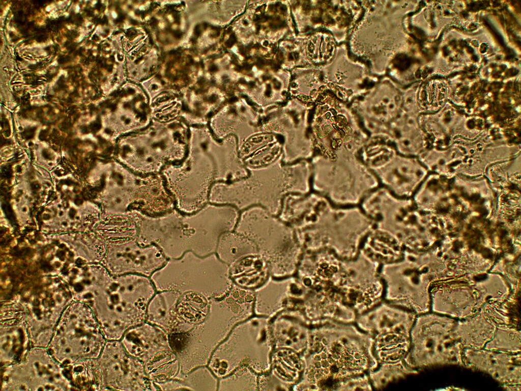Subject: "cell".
Instances as JSON below:
<instances>
[{"instance_id": "6da1fadb", "label": "cell", "mask_w": 521, "mask_h": 391, "mask_svg": "<svg viewBox=\"0 0 521 391\" xmlns=\"http://www.w3.org/2000/svg\"><path fill=\"white\" fill-rule=\"evenodd\" d=\"M189 136L185 123H153L120 139V160L137 174H159L166 166L184 158Z\"/></svg>"}, {"instance_id": "7a4b0ae2", "label": "cell", "mask_w": 521, "mask_h": 391, "mask_svg": "<svg viewBox=\"0 0 521 391\" xmlns=\"http://www.w3.org/2000/svg\"><path fill=\"white\" fill-rule=\"evenodd\" d=\"M106 346L107 379L110 387L127 391L158 390L144 364L128 354L120 340L111 341Z\"/></svg>"}, {"instance_id": "3957f363", "label": "cell", "mask_w": 521, "mask_h": 391, "mask_svg": "<svg viewBox=\"0 0 521 391\" xmlns=\"http://www.w3.org/2000/svg\"><path fill=\"white\" fill-rule=\"evenodd\" d=\"M120 341L128 354L143 364L162 351L173 349L169 334L146 321L128 329Z\"/></svg>"}, {"instance_id": "277c9868", "label": "cell", "mask_w": 521, "mask_h": 391, "mask_svg": "<svg viewBox=\"0 0 521 391\" xmlns=\"http://www.w3.org/2000/svg\"><path fill=\"white\" fill-rule=\"evenodd\" d=\"M181 295L176 291L156 292L147 305L146 321L169 335L176 333L179 325L176 308Z\"/></svg>"}, {"instance_id": "5b68a950", "label": "cell", "mask_w": 521, "mask_h": 391, "mask_svg": "<svg viewBox=\"0 0 521 391\" xmlns=\"http://www.w3.org/2000/svg\"><path fill=\"white\" fill-rule=\"evenodd\" d=\"M209 309V301L200 293L188 292L181 295L176 308L179 325L175 334L187 333L202 324Z\"/></svg>"}, {"instance_id": "8992f818", "label": "cell", "mask_w": 521, "mask_h": 391, "mask_svg": "<svg viewBox=\"0 0 521 391\" xmlns=\"http://www.w3.org/2000/svg\"><path fill=\"white\" fill-rule=\"evenodd\" d=\"M144 365L149 378L154 383L173 379L182 373L180 358L173 349L159 353Z\"/></svg>"}, {"instance_id": "52a82bcc", "label": "cell", "mask_w": 521, "mask_h": 391, "mask_svg": "<svg viewBox=\"0 0 521 391\" xmlns=\"http://www.w3.org/2000/svg\"><path fill=\"white\" fill-rule=\"evenodd\" d=\"M215 375L208 367L198 366L168 382L170 390H206V387L215 385Z\"/></svg>"}, {"instance_id": "ba28073f", "label": "cell", "mask_w": 521, "mask_h": 391, "mask_svg": "<svg viewBox=\"0 0 521 391\" xmlns=\"http://www.w3.org/2000/svg\"><path fill=\"white\" fill-rule=\"evenodd\" d=\"M229 232L223 235L225 239H222L220 245V256L223 261L230 264L244 256L253 255L257 252L255 244L248 238L241 234Z\"/></svg>"}]
</instances>
